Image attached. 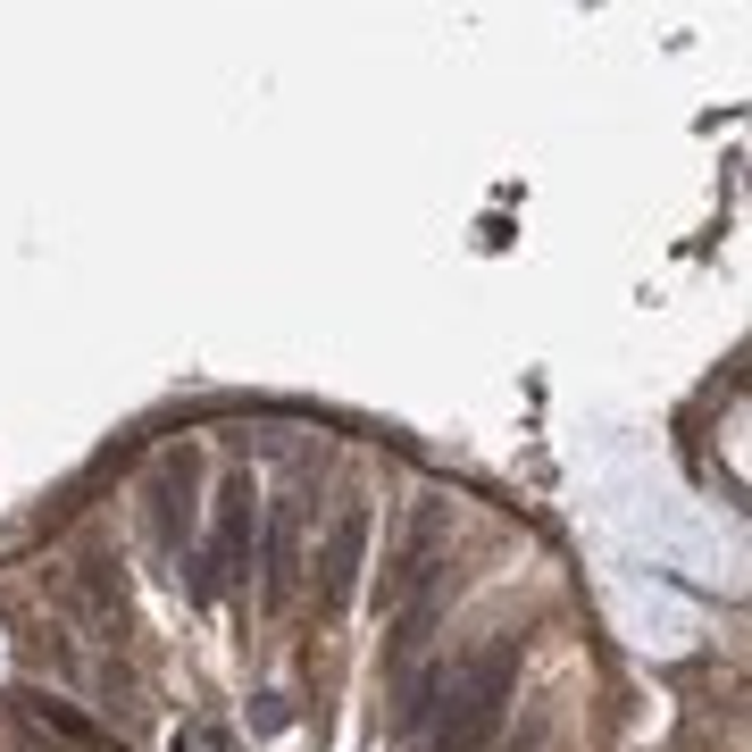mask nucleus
I'll return each mask as SVG.
<instances>
[{"label":"nucleus","instance_id":"1","mask_svg":"<svg viewBox=\"0 0 752 752\" xmlns=\"http://www.w3.org/2000/svg\"><path fill=\"white\" fill-rule=\"evenodd\" d=\"M519 652H526V636H502L469 677H460V686H451V711H443V735H435V752H485V735L502 728L510 686H519Z\"/></svg>","mask_w":752,"mask_h":752},{"label":"nucleus","instance_id":"2","mask_svg":"<svg viewBox=\"0 0 752 752\" xmlns=\"http://www.w3.org/2000/svg\"><path fill=\"white\" fill-rule=\"evenodd\" d=\"M192 485H201V460H192V451H168L159 477H150V535H159V552L192 544Z\"/></svg>","mask_w":752,"mask_h":752},{"label":"nucleus","instance_id":"3","mask_svg":"<svg viewBox=\"0 0 752 752\" xmlns=\"http://www.w3.org/2000/svg\"><path fill=\"white\" fill-rule=\"evenodd\" d=\"M251 568V477H226L218 493V544H209V568H201V594L234 585Z\"/></svg>","mask_w":752,"mask_h":752},{"label":"nucleus","instance_id":"4","mask_svg":"<svg viewBox=\"0 0 752 752\" xmlns=\"http://www.w3.org/2000/svg\"><path fill=\"white\" fill-rule=\"evenodd\" d=\"M368 502H343V519H335V535H326V568H318V585H326V602H352V585H359V561H368Z\"/></svg>","mask_w":752,"mask_h":752},{"label":"nucleus","instance_id":"5","mask_svg":"<svg viewBox=\"0 0 752 752\" xmlns=\"http://www.w3.org/2000/svg\"><path fill=\"white\" fill-rule=\"evenodd\" d=\"M435 544H443V510H418L410 544H401L394 577H385V602H401V594H418V585H427V568H435Z\"/></svg>","mask_w":752,"mask_h":752}]
</instances>
